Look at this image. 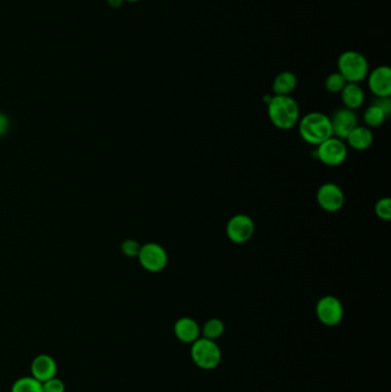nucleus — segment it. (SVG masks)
I'll use <instances>...</instances> for the list:
<instances>
[{"instance_id": "f257e3e1", "label": "nucleus", "mask_w": 391, "mask_h": 392, "mask_svg": "<svg viewBox=\"0 0 391 392\" xmlns=\"http://www.w3.org/2000/svg\"><path fill=\"white\" fill-rule=\"evenodd\" d=\"M271 123L280 130H291L300 121V106L291 96H274L267 103Z\"/></svg>"}, {"instance_id": "f03ea898", "label": "nucleus", "mask_w": 391, "mask_h": 392, "mask_svg": "<svg viewBox=\"0 0 391 392\" xmlns=\"http://www.w3.org/2000/svg\"><path fill=\"white\" fill-rule=\"evenodd\" d=\"M298 124L302 139L310 145L319 146L333 137L331 118L322 113H309Z\"/></svg>"}, {"instance_id": "7ed1b4c3", "label": "nucleus", "mask_w": 391, "mask_h": 392, "mask_svg": "<svg viewBox=\"0 0 391 392\" xmlns=\"http://www.w3.org/2000/svg\"><path fill=\"white\" fill-rule=\"evenodd\" d=\"M189 354L194 365L204 371L216 369L221 365L223 357L218 343L204 338H200L191 344Z\"/></svg>"}, {"instance_id": "20e7f679", "label": "nucleus", "mask_w": 391, "mask_h": 392, "mask_svg": "<svg viewBox=\"0 0 391 392\" xmlns=\"http://www.w3.org/2000/svg\"><path fill=\"white\" fill-rule=\"evenodd\" d=\"M337 68L346 83L359 84L370 73L368 61L364 54L357 51L343 52L337 60Z\"/></svg>"}, {"instance_id": "39448f33", "label": "nucleus", "mask_w": 391, "mask_h": 392, "mask_svg": "<svg viewBox=\"0 0 391 392\" xmlns=\"http://www.w3.org/2000/svg\"><path fill=\"white\" fill-rule=\"evenodd\" d=\"M315 316L326 327H335L342 323L344 308L340 299L333 295H326L315 305Z\"/></svg>"}, {"instance_id": "423d86ee", "label": "nucleus", "mask_w": 391, "mask_h": 392, "mask_svg": "<svg viewBox=\"0 0 391 392\" xmlns=\"http://www.w3.org/2000/svg\"><path fill=\"white\" fill-rule=\"evenodd\" d=\"M138 258L140 265L151 273L162 272L168 265L167 251L161 245L155 242H148L141 246Z\"/></svg>"}, {"instance_id": "0eeeda50", "label": "nucleus", "mask_w": 391, "mask_h": 392, "mask_svg": "<svg viewBox=\"0 0 391 392\" xmlns=\"http://www.w3.org/2000/svg\"><path fill=\"white\" fill-rule=\"evenodd\" d=\"M255 223L248 214H235L226 225V234L235 245H243L254 236Z\"/></svg>"}, {"instance_id": "6e6552de", "label": "nucleus", "mask_w": 391, "mask_h": 392, "mask_svg": "<svg viewBox=\"0 0 391 392\" xmlns=\"http://www.w3.org/2000/svg\"><path fill=\"white\" fill-rule=\"evenodd\" d=\"M317 155L325 166H339L346 160L348 148L343 140L331 137L318 146Z\"/></svg>"}, {"instance_id": "1a4fd4ad", "label": "nucleus", "mask_w": 391, "mask_h": 392, "mask_svg": "<svg viewBox=\"0 0 391 392\" xmlns=\"http://www.w3.org/2000/svg\"><path fill=\"white\" fill-rule=\"evenodd\" d=\"M317 202L325 212H337L343 208L346 196L339 185L326 183L317 192Z\"/></svg>"}, {"instance_id": "9d476101", "label": "nucleus", "mask_w": 391, "mask_h": 392, "mask_svg": "<svg viewBox=\"0 0 391 392\" xmlns=\"http://www.w3.org/2000/svg\"><path fill=\"white\" fill-rule=\"evenodd\" d=\"M368 88L376 98L390 97L391 69L388 66L376 67L368 73Z\"/></svg>"}, {"instance_id": "9b49d317", "label": "nucleus", "mask_w": 391, "mask_h": 392, "mask_svg": "<svg viewBox=\"0 0 391 392\" xmlns=\"http://www.w3.org/2000/svg\"><path fill=\"white\" fill-rule=\"evenodd\" d=\"M331 123L333 137L341 140L346 139V137L358 125L357 115L351 109L341 108L334 113Z\"/></svg>"}, {"instance_id": "f8f14e48", "label": "nucleus", "mask_w": 391, "mask_h": 392, "mask_svg": "<svg viewBox=\"0 0 391 392\" xmlns=\"http://www.w3.org/2000/svg\"><path fill=\"white\" fill-rule=\"evenodd\" d=\"M31 376H34L40 382H45L52 377L57 376L58 373V365L53 357L46 353H42L35 357L31 362Z\"/></svg>"}, {"instance_id": "ddd939ff", "label": "nucleus", "mask_w": 391, "mask_h": 392, "mask_svg": "<svg viewBox=\"0 0 391 392\" xmlns=\"http://www.w3.org/2000/svg\"><path fill=\"white\" fill-rule=\"evenodd\" d=\"M173 334L179 342L193 344L201 338V327L193 318H179L173 326Z\"/></svg>"}, {"instance_id": "4468645a", "label": "nucleus", "mask_w": 391, "mask_h": 392, "mask_svg": "<svg viewBox=\"0 0 391 392\" xmlns=\"http://www.w3.org/2000/svg\"><path fill=\"white\" fill-rule=\"evenodd\" d=\"M341 99H342L344 108L356 110V109L361 108L364 103V90L357 83H346L344 88L341 91Z\"/></svg>"}, {"instance_id": "2eb2a0df", "label": "nucleus", "mask_w": 391, "mask_h": 392, "mask_svg": "<svg viewBox=\"0 0 391 392\" xmlns=\"http://www.w3.org/2000/svg\"><path fill=\"white\" fill-rule=\"evenodd\" d=\"M346 142L350 147L356 151H366L373 145V133L370 130V127L357 125L346 137Z\"/></svg>"}, {"instance_id": "dca6fc26", "label": "nucleus", "mask_w": 391, "mask_h": 392, "mask_svg": "<svg viewBox=\"0 0 391 392\" xmlns=\"http://www.w3.org/2000/svg\"><path fill=\"white\" fill-rule=\"evenodd\" d=\"M298 86V77L291 71H282L273 81L272 88L276 96H291Z\"/></svg>"}, {"instance_id": "f3484780", "label": "nucleus", "mask_w": 391, "mask_h": 392, "mask_svg": "<svg viewBox=\"0 0 391 392\" xmlns=\"http://www.w3.org/2000/svg\"><path fill=\"white\" fill-rule=\"evenodd\" d=\"M225 323L218 318H211L206 320L204 326L201 327V338H208L217 342L218 338L224 335Z\"/></svg>"}, {"instance_id": "a211bd4d", "label": "nucleus", "mask_w": 391, "mask_h": 392, "mask_svg": "<svg viewBox=\"0 0 391 392\" xmlns=\"http://www.w3.org/2000/svg\"><path fill=\"white\" fill-rule=\"evenodd\" d=\"M11 392H43V384L34 376L20 377L13 384Z\"/></svg>"}, {"instance_id": "6ab92c4d", "label": "nucleus", "mask_w": 391, "mask_h": 392, "mask_svg": "<svg viewBox=\"0 0 391 392\" xmlns=\"http://www.w3.org/2000/svg\"><path fill=\"white\" fill-rule=\"evenodd\" d=\"M387 115L383 109L372 103L364 113V122L368 127H378L385 123Z\"/></svg>"}, {"instance_id": "aec40b11", "label": "nucleus", "mask_w": 391, "mask_h": 392, "mask_svg": "<svg viewBox=\"0 0 391 392\" xmlns=\"http://www.w3.org/2000/svg\"><path fill=\"white\" fill-rule=\"evenodd\" d=\"M346 85V81L339 71L331 74L325 81V88L329 93H341Z\"/></svg>"}, {"instance_id": "412c9836", "label": "nucleus", "mask_w": 391, "mask_h": 392, "mask_svg": "<svg viewBox=\"0 0 391 392\" xmlns=\"http://www.w3.org/2000/svg\"><path fill=\"white\" fill-rule=\"evenodd\" d=\"M375 214L380 219L388 221L391 219V200L389 197L380 199L375 204Z\"/></svg>"}, {"instance_id": "4be33fe9", "label": "nucleus", "mask_w": 391, "mask_h": 392, "mask_svg": "<svg viewBox=\"0 0 391 392\" xmlns=\"http://www.w3.org/2000/svg\"><path fill=\"white\" fill-rule=\"evenodd\" d=\"M43 392H66V384L59 377H52L43 382Z\"/></svg>"}, {"instance_id": "5701e85b", "label": "nucleus", "mask_w": 391, "mask_h": 392, "mask_svg": "<svg viewBox=\"0 0 391 392\" xmlns=\"http://www.w3.org/2000/svg\"><path fill=\"white\" fill-rule=\"evenodd\" d=\"M140 248L141 246H139V243L134 240H128V241L123 242V245H122V250L129 257H138Z\"/></svg>"}, {"instance_id": "b1692460", "label": "nucleus", "mask_w": 391, "mask_h": 392, "mask_svg": "<svg viewBox=\"0 0 391 392\" xmlns=\"http://www.w3.org/2000/svg\"><path fill=\"white\" fill-rule=\"evenodd\" d=\"M373 103L379 107V108L383 109V113H385V114L387 115V117H388L391 113L390 97L376 98Z\"/></svg>"}, {"instance_id": "393cba45", "label": "nucleus", "mask_w": 391, "mask_h": 392, "mask_svg": "<svg viewBox=\"0 0 391 392\" xmlns=\"http://www.w3.org/2000/svg\"><path fill=\"white\" fill-rule=\"evenodd\" d=\"M7 129H8V120L5 115L0 114V136H3Z\"/></svg>"}, {"instance_id": "a878e982", "label": "nucleus", "mask_w": 391, "mask_h": 392, "mask_svg": "<svg viewBox=\"0 0 391 392\" xmlns=\"http://www.w3.org/2000/svg\"><path fill=\"white\" fill-rule=\"evenodd\" d=\"M107 3L112 8H119L124 1L123 0H107Z\"/></svg>"}, {"instance_id": "bb28decb", "label": "nucleus", "mask_w": 391, "mask_h": 392, "mask_svg": "<svg viewBox=\"0 0 391 392\" xmlns=\"http://www.w3.org/2000/svg\"><path fill=\"white\" fill-rule=\"evenodd\" d=\"M125 3H138L140 0H123Z\"/></svg>"}]
</instances>
